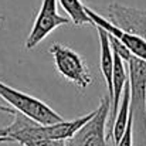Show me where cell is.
Segmentation results:
<instances>
[{
  "instance_id": "cell-1",
  "label": "cell",
  "mask_w": 146,
  "mask_h": 146,
  "mask_svg": "<svg viewBox=\"0 0 146 146\" xmlns=\"http://www.w3.org/2000/svg\"><path fill=\"white\" fill-rule=\"evenodd\" d=\"M133 146H146V61L132 55L128 61Z\"/></svg>"
},
{
  "instance_id": "cell-2",
  "label": "cell",
  "mask_w": 146,
  "mask_h": 146,
  "mask_svg": "<svg viewBox=\"0 0 146 146\" xmlns=\"http://www.w3.org/2000/svg\"><path fill=\"white\" fill-rule=\"evenodd\" d=\"M0 97L3 98L16 112L27 116L29 119L40 125H54L65 121L58 112H55L46 102L21 92L13 87H9L0 81Z\"/></svg>"
},
{
  "instance_id": "cell-3",
  "label": "cell",
  "mask_w": 146,
  "mask_h": 146,
  "mask_svg": "<svg viewBox=\"0 0 146 146\" xmlns=\"http://www.w3.org/2000/svg\"><path fill=\"white\" fill-rule=\"evenodd\" d=\"M50 54L52 55L57 72L64 80L74 84L80 90H85L92 84L94 80L78 52L61 44H52L50 47Z\"/></svg>"
},
{
  "instance_id": "cell-4",
  "label": "cell",
  "mask_w": 146,
  "mask_h": 146,
  "mask_svg": "<svg viewBox=\"0 0 146 146\" xmlns=\"http://www.w3.org/2000/svg\"><path fill=\"white\" fill-rule=\"evenodd\" d=\"M111 113V99L104 97L97 109H94V116L68 141L67 146H108L105 138L106 119Z\"/></svg>"
},
{
  "instance_id": "cell-5",
  "label": "cell",
  "mask_w": 146,
  "mask_h": 146,
  "mask_svg": "<svg viewBox=\"0 0 146 146\" xmlns=\"http://www.w3.org/2000/svg\"><path fill=\"white\" fill-rule=\"evenodd\" d=\"M70 19L62 17L57 11V0H43L41 7L37 13V17L34 20V24L31 27V31L26 40V48L33 50L37 47L51 31L55 29L70 24Z\"/></svg>"
},
{
  "instance_id": "cell-6",
  "label": "cell",
  "mask_w": 146,
  "mask_h": 146,
  "mask_svg": "<svg viewBox=\"0 0 146 146\" xmlns=\"http://www.w3.org/2000/svg\"><path fill=\"white\" fill-rule=\"evenodd\" d=\"M106 10L108 21H111L115 27L146 41V10L123 6L115 1L111 3Z\"/></svg>"
},
{
  "instance_id": "cell-7",
  "label": "cell",
  "mask_w": 146,
  "mask_h": 146,
  "mask_svg": "<svg viewBox=\"0 0 146 146\" xmlns=\"http://www.w3.org/2000/svg\"><path fill=\"white\" fill-rule=\"evenodd\" d=\"M85 11L88 14V17L92 20L94 27H101L104 29L108 34L113 36L115 38H118L126 48L129 50V52L141 60L146 61V41L143 38L138 37V36H132L128 34L122 30H119L118 27H115L111 21H108V19H104L102 16H99L98 13H95L94 10H91L90 7H85Z\"/></svg>"
},
{
  "instance_id": "cell-8",
  "label": "cell",
  "mask_w": 146,
  "mask_h": 146,
  "mask_svg": "<svg viewBox=\"0 0 146 146\" xmlns=\"http://www.w3.org/2000/svg\"><path fill=\"white\" fill-rule=\"evenodd\" d=\"M98 38H99V48H101V74L106 82L108 97L111 99V105L113 101V85H112V74H113V50L111 47L109 34L97 26Z\"/></svg>"
},
{
  "instance_id": "cell-9",
  "label": "cell",
  "mask_w": 146,
  "mask_h": 146,
  "mask_svg": "<svg viewBox=\"0 0 146 146\" xmlns=\"http://www.w3.org/2000/svg\"><path fill=\"white\" fill-rule=\"evenodd\" d=\"M129 108H131V85H129V81H128L126 85H125V90H123V95L121 99L116 116L113 119V123H112L111 132H109V138L112 139L113 146H116L121 142L122 136L126 132L128 122H129Z\"/></svg>"
},
{
  "instance_id": "cell-10",
  "label": "cell",
  "mask_w": 146,
  "mask_h": 146,
  "mask_svg": "<svg viewBox=\"0 0 146 146\" xmlns=\"http://www.w3.org/2000/svg\"><path fill=\"white\" fill-rule=\"evenodd\" d=\"M64 11L68 14V19L72 21L74 26H94L92 20L88 17L84 3L81 0H58Z\"/></svg>"
},
{
  "instance_id": "cell-11",
  "label": "cell",
  "mask_w": 146,
  "mask_h": 146,
  "mask_svg": "<svg viewBox=\"0 0 146 146\" xmlns=\"http://www.w3.org/2000/svg\"><path fill=\"white\" fill-rule=\"evenodd\" d=\"M109 41H111V47H112V50H113L115 52H118V54L121 55V58H122L123 61H126V64H128V61H129L131 57H132V54L129 52V50L126 48L118 38H115V37L111 36V34H109Z\"/></svg>"
},
{
  "instance_id": "cell-12",
  "label": "cell",
  "mask_w": 146,
  "mask_h": 146,
  "mask_svg": "<svg viewBox=\"0 0 146 146\" xmlns=\"http://www.w3.org/2000/svg\"><path fill=\"white\" fill-rule=\"evenodd\" d=\"M21 146H67L65 141H54V139H34L27 141Z\"/></svg>"
},
{
  "instance_id": "cell-13",
  "label": "cell",
  "mask_w": 146,
  "mask_h": 146,
  "mask_svg": "<svg viewBox=\"0 0 146 146\" xmlns=\"http://www.w3.org/2000/svg\"><path fill=\"white\" fill-rule=\"evenodd\" d=\"M116 146H133V138H132V118H131V115H129V122H128L126 132H125V135L122 136L121 142Z\"/></svg>"
},
{
  "instance_id": "cell-14",
  "label": "cell",
  "mask_w": 146,
  "mask_h": 146,
  "mask_svg": "<svg viewBox=\"0 0 146 146\" xmlns=\"http://www.w3.org/2000/svg\"><path fill=\"white\" fill-rule=\"evenodd\" d=\"M0 112H6V113H10V115H13V116H14V113H16V111H14L13 108H9V106L1 105V104H0Z\"/></svg>"
}]
</instances>
